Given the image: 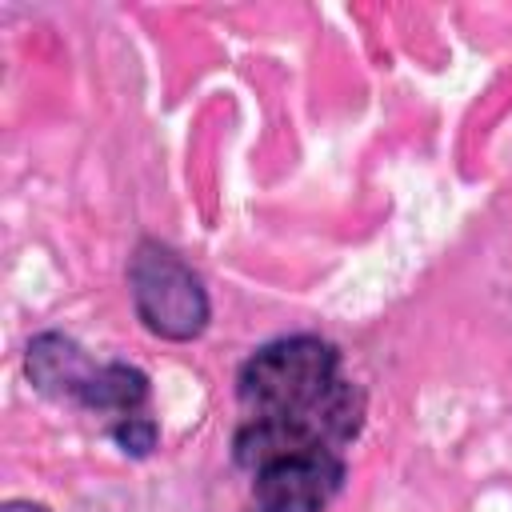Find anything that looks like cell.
Wrapping results in <instances>:
<instances>
[{"mask_svg": "<svg viewBox=\"0 0 512 512\" xmlns=\"http://www.w3.org/2000/svg\"><path fill=\"white\" fill-rule=\"evenodd\" d=\"M364 428V392L348 376L312 408L268 416V420H244L232 436V460L244 472H260L276 460L296 456H344V448Z\"/></svg>", "mask_w": 512, "mask_h": 512, "instance_id": "1", "label": "cell"}, {"mask_svg": "<svg viewBox=\"0 0 512 512\" xmlns=\"http://www.w3.org/2000/svg\"><path fill=\"white\" fill-rule=\"evenodd\" d=\"M24 372L32 388L48 400H64L88 412H108V416H136L140 404L148 400V376L136 364L108 360L96 364L72 336L64 332H40L28 340L24 352Z\"/></svg>", "mask_w": 512, "mask_h": 512, "instance_id": "2", "label": "cell"}, {"mask_svg": "<svg viewBox=\"0 0 512 512\" xmlns=\"http://www.w3.org/2000/svg\"><path fill=\"white\" fill-rule=\"evenodd\" d=\"M340 380H344L340 352L328 340L284 336V340L256 348L240 364L236 400L244 408V420H268V416H288V412L312 408Z\"/></svg>", "mask_w": 512, "mask_h": 512, "instance_id": "3", "label": "cell"}, {"mask_svg": "<svg viewBox=\"0 0 512 512\" xmlns=\"http://www.w3.org/2000/svg\"><path fill=\"white\" fill-rule=\"evenodd\" d=\"M128 292L140 324L160 340H196L212 304L200 276L160 240H140L128 260Z\"/></svg>", "mask_w": 512, "mask_h": 512, "instance_id": "4", "label": "cell"}, {"mask_svg": "<svg viewBox=\"0 0 512 512\" xmlns=\"http://www.w3.org/2000/svg\"><path fill=\"white\" fill-rule=\"evenodd\" d=\"M344 456H296L276 460L252 476L248 512H324L344 488Z\"/></svg>", "mask_w": 512, "mask_h": 512, "instance_id": "5", "label": "cell"}, {"mask_svg": "<svg viewBox=\"0 0 512 512\" xmlns=\"http://www.w3.org/2000/svg\"><path fill=\"white\" fill-rule=\"evenodd\" d=\"M112 440L124 448V452H132V456H148L152 448H156V420H148V416H124V420H116L112 424Z\"/></svg>", "mask_w": 512, "mask_h": 512, "instance_id": "6", "label": "cell"}, {"mask_svg": "<svg viewBox=\"0 0 512 512\" xmlns=\"http://www.w3.org/2000/svg\"><path fill=\"white\" fill-rule=\"evenodd\" d=\"M0 512H48L44 504H32V500H8Z\"/></svg>", "mask_w": 512, "mask_h": 512, "instance_id": "7", "label": "cell"}]
</instances>
